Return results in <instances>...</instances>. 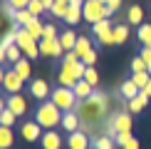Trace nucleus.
Segmentation results:
<instances>
[{
	"mask_svg": "<svg viewBox=\"0 0 151 149\" xmlns=\"http://www.w3.org/2000/svg\"><path fill=\"white\" fill-rule=\"evenodd\" d=\"M114 147H116V139H111V137H106V134L97 137V139L92 142V149H114Z\"/></svg>",
	"mask_w": 151,
	"mask_h": 149,
	"instance_id": "27",
	"label": "nucleus"
},
{
	"mask_svg": "<svg viewBox=\"0 0 151 149\" xmlns=\"http://www.w3.org/2000/svg\"><path fill=\"white\" fill-rule=\"evenodd\" d=\"M119 92H122V97H124V99H127V102H129V99H134V97L139 95L141 90H139V85H136L134 80H127V82L122 85V90H119Z\"/></svg>",
	"mask_w": 151,
	"mask_h": 149,
	"instance_id": "23",
	"label": "nucleus"
},
{
	"mask_svg": "<svg viewBox=\"0 0 151 149\" xmlns=\"http://www.w3.org/2000/svg\"><path fill=\"white\" fill-rule=\"evenodd\" d=\"M62 117H65V112H62L57 104L52 102V99L42 102L40 107L35 109V122L40 124L42 129H55V127H62Z\"/></svg>",
	"mask_w": 151,
	"mask_h": 149,
	"instance_id": "3",
	"label": "nucleus"
},
{
	"mask_svg": "<svg viewBox=\"0 0 151 149\" xmlns=\"http://www.w3.org/2000/svg\"><path fill=\"white\" fill-rule=\"evenodd\" d=\"M32 17H35V15H32L27 8H25V10H17V12H15V22H12V25H17V27H25V25L32 20Z\"/></svg>",
	"mask_w": 151,
	"mask_h": 149,
	"instance_id": "32",
	"label": "nucleus"
},
{
	"mask_svg": "<svg viewBox=\"0 0 151 149\" xmlns=\"http://www.w3.org/2000/svg\"><path fill=\"white\" fill-rule=\"evenodd\" d=\"M20 134H22V139H25V142H40L45 132H42V127H40V124H37V122L32 119V122H22Z\"/></svg>",
	"mask_w": 151,
	"mask_h": 149,
	"instance_id": "11",
	"label": "nucleus"
},
{
	"mask_svg": "<svg viewBox=\"0 0 151 149\" xmlns=\"http://www.w3.org/2000/svg\"><path fill=\"white\" fill-rule=\"evenodd\" d=\"M84 72H87V65L77 57V52H65L62 57V67H60V74H57V82L62 87H74L79 80H84Z\"/></svg>",
	"mask_w": 151,
	"mask_h": 149,
	"instance_id": "2",
	"label": "nucleus"
},
{
	"mask_svg": "<svg viewBox=\"0 0 151 149\" xmlns=\"http://www.w3.org/2000/svg\"><path fill=\"white\" fill-rule=\"evenodd\" d=\"M72 90H74V95H77V99H79V102H82V99H89V97L94 95V85H89L87 80H79V82L74 85Z\"/></svg>",
	"mask_w": 151,
	"mask_h": 149,
	"instance_id": "18",
	"label": "nucleus"
},
{
	"mask_svg": "<svg viewBox=\"0 0 151 149\" xmlns=\"http://www.w3.org/2000/svg\"><path fill=\"white\" fill-rule=\"evenodd\" d=\"M106 104H109V97L104 92H94L89 99H82L77 104L74 112L82 117V132H87L92 124H97V119H102L106 114Z\"/></svg>",
	"mask_w": 151,
	"mask_h": 149,
	"instance_id": "1",
	"label": "nucleus"
},
{
	"mask_svg": "<svg viewBox=\"0 0 151 149\" xmlns=\"http://www.w3.org/2000/svg\"><path fill=\"white\" fill-rule=\"evenodd\" d=\"M77 37L79 35H74V30H65V33L60 35V42H62V47H65V52H72V50H74Z\"/></svg>",
	"mask_w": 151,
	"mask_h": 149,
	"instance_id": "22",
	"label": "nucleus"
},
{
	"mask_svg": "<svg viewBox=\"0 0 151 149\" xmlns=\"http://www.w3.org/2000/svg\"><path fill=\"white\" fill-rule=\"evenodd\" d=\"M8 3H10L15 10H25V8L30 5V0H8Z\"/></svg>",
	"mask_w": 151,
	"mask_h": 149,
	"instance_id": "39",
	"label": "nucleus"
},
{
	"mask_svg": "<svg viewBox=\"0 0 151 149\" xmlns=\"http://www.w3.org/2000/svg\"><path fill=\"white\" fill-rule=\"evenodd\" d=\"M27 10H30V12H32V15H35V17H40V15H42V12H45V10H47V5H45V3H42V0H30V5H27Z\"/></svg>",
	"mask_w": 151,
	"mask_h": 149,
	"instance_id": "35",
	"label": "nucleus"
},
{
	"mask_svg": "<svg viewBox=\"0 0 151 149\" xmlns=\"http://www.w3.org/2000/svg\"><path fill=\"white\" fill-rule=\"evenodd\" d=\"M25 30H27L32 37H37V40H42V35H45V22L40 20V17H32L27 25H25Z\"/></svg>",
	"mask_w": 151,
	"mask_h": 149,
	"instance_id": "19",
	"label": "nucleus"
},
{
	"mask_svg": "<svg viewBox=\"0 0 151 149\" xmlns=\"http://www.w3.org/2000/svg\"><path fill=\"white\" fill-rule=\"evenodd\" d=\"M50 12H52L55 17H60V20H65L67 12H70V3H65V0H55L52 8H50Z\"/></svg>",
	"mask_w": 151,
	"mask_h": 149,
	"instance_id": "25",
	"label": "nucleus"
},
{
	"mask_svg": "<svg viewBox=\"0 0 151 149\" xmlns=\"http://www.w3.org/2000/svg\"><path fill=\"white\" fill-rule=\"evenodd\" d=\"M119 5H122V0H109V3H106V8L114 12V10H119Z\"/></svg>",
	"mask_w": 151,
	"mask_h": 149,
	"instance_id": "43",
	"label": "nucleus"
},
{
	"mask_svg": "<svg viewBox=\"0 0 151 149\" xmlns=\"http://www.w3.org/2000/svg\"><path fill=\"white\" fill-rule=\"evenodd\" d=\"M65 3H72V0H65Z\"/></svg>",
	"mask_w": 151,
	"mask_h": 149,
	"instance_id": "48",
	"label": "nucleus"
},
{
	"mask_svg": "<svg viewBox=\"0 0 151 149\" xmlns=\"http://www.w3.org/2000/svg\"><path fill=\"white\" fill-rule=\"evenodd\" d=\"M139 40H141V45L144 47H151V25L149 22H144V25H139Z\"/></svg>",
	"mask_w": 151,
	"mask_h": 149,
	"instance_id": "31",
	"label": "nucleus"
},
{
	"mask_svg": "<svg viewBox=\"0 0 151 149\" xmlns=\"http://www.w3.org/2000/svg\"><path fill=\"white\" fill-rule=\"evenodd\" d=\"M111 122H114L116 132H131V127H134V119H131V114H114L111 117Z\"/></svg>",
	"mask_w": 151,
	"mask_h": 149,
	"instance_id": "17",
	"label": "nucleus"
},
{
	"mask_svg": "<svg viewBox=\"0 0 151 149\" xmlns=\"http://www.w3.org/2000/svg\"><path fill=\"white\" fill-rule=\"evenodd\" d=\"M67 147L70 149H92V142H89V137H87V132H72L70 134V139H67Z\"/></svg>",
	"mask_w": 151,
	"mask_h": 149,
	"instance_id": "14",
	"label": "nucleus"
},
{
	"mask_svg": "<svg viewBox=\"0 0 151 149\" xmlns=\"http://www.w3.org/2000/svg\"><path fill=\"white\" fill-rule=\"evenodd\" d=\"M82 12H84V22H102L106 17L111 15V10L106 8L104 3H99V0H84V5H82Z\"/></svg>",
	"mask_w": 151,
	"mask_h": 149,
	"instance_id": "5",
	"label": "nucleus"
},
{
	"mask_svg": "<svg viewBox=\"0 0 151 149\" xmlns=\"http://www.w3.org/2000/svg\"><path fill=\"white\" fill-rule=\"evenodd\" d=\"M82 20H84V12H82V8H79V5H72V3H70V12H67L65 22H70V25H79Z\"/></svg>",
	"mask_w": 151,
	"mask_h": 149,
	"instance_id": "24",
	"label": "nucleus"
},
{
	"mask_svg": "<svg viewBox=\"0 0 151 149\" xmlns=\"http://www.w3.org/2000/svg\"><path fill=\"white\" fill-rule=\"evenodd\" d=\"M42 37H57V30H55V25H52V22H47V25H45V35H42Z\"/></svg>",
	"mask_w": 151,
	"mask_h": 149,
	"instance_id": "42",
	"label": "nucleus"
},
{
	"mask_svg": "<svg viewBox=\"0 0 151 149\" xmlns=\"http://www.w3.org/2000/svg\"><path fill=\"white\" fill-rule=\"evenodd\" d=\"M82 62H84L87 67H94V62H97V50H92V52H87L84 57H82Z\"/></svg>",
	"mask_w": 151,
	"mask_h": 149,
	"instance_id": "38",
	"label": "nucleus"
},
{
	"mask_svg": "<svg viewBox=\"0 0 151 149\" xmlns=\"http://www.w3.org/2000/svg\"><path fill=\"white\" fill-rule=\"evenodd\" d=\"M30 95L35 99H40V102H47L50 95H52V90H50V85L45 80H32V82H30Z\"/></svg>",
	"mask_w": 151,
	"mask_h": 149,
	"instance_id": "12",
	"label": "nucleus"
},
{
	"mask_svg": "<svg viewBox=\"0 0 151 149\" xmlns=\"http://www.w3.org/2000/svg\"><path fill=\"white\" fill-rule=\"evenodd\" d=\"M12 70L20 74L25 82H27V80H30V74H32V67H30V60H27V57H22L20 62H12Z\"/></svg>",
	"mask_w": 151,
	"mask_h": 149,
	"instance_id": "21",
	"label": "nucleus"
},
{
	"mask_svg": "<svg viewBox=\"0 0 151 149\" xmlns=\"http://www.w3.org/2000/svg\"><path fill=\"white\" fill-rule=\"evenodd\" d=\"M129 40V27L127 25H114V45H124V42Z\"/></svg>",
	"mask_w": 151,
	"mask_h": 149,
	"instance_id": "29",
	"label": "nucleus"
},
{
	"mask_svg": "<svg viewBox=\"0 0 151 149\" xmlns=\"http://www.w3.org/2000/svg\"><path fill=\"white\" fill-rule=\"evenodd\" d=\"M72 5H79V8H82V5H84V0H72Z\"/></svg>",
	"mask_w": 151,
	"mask_h": 149,
	"instance_id": "46",
	"label": "nucleus"
},
{
	"mask_svg": "<svg viewBox=\"0 0 151 149\" xmlns=\"http://www.w3.org/2000/svg\"><path fill=\"white\" fill-rule=\"evenodd\" d=\"M122 149H139V139H136V137H131V139H127L122 144Z\"/></svg>",
	"mask_w": 151,
	"mask_h": 149,
	"instance_id": "40",
	"label": "nucleus"
},
{
	"mask_svg": "<svg viewBox=\"0 0 151 149\" xmlns=\"http://www.w3.org/2000/svg\"><path fill=\"white\" fill-rule=\"evenodd\" d=\"M144 92H146V95L151 97V80H149V85H146V87H144Z\"/></svg>",
	"mask_w": 151,
	"mask_h": 149,
	"instance_id": "44",
	"label": "nucleus"
},
{
	"mask_svg": "<svg viewBox=\"0 0 151 149\" xmlns=\"http://www.w3.org/2000/svg\"><path fill=\"white\" fill-rule=\"evenodd\" d=\"M99 3H104V5H106V3H109V0H99Z\"/></svg>",
	"mask_w": 151,
	"mask_h": 149,
	"instance_id": "47",
	"label": "nucleus"
},
{
	"mask_svg": "<svg viewBox=\"0 0 151 149\" xmlns=\"http://www.w3.org/2000/svg\"><path fill=\"white\" fill-rule=\"evenodd\" d=\"M149 102H151V97H149L146 92L141 90V92H139V95H136L134 99H129V102H127V109H129V112H144V107H146Z\"/></svg>",
	"mask_w": 151,
	"mask_h": 149,
	"instance_id": "16",
	"label": "nucleus"
},
{
	"mask_svg": "<svg viewBox=\"0 0 151 149\" xmlns=\"http://www.w3.org/2000/svg\"><path fill=\"white\" fill-rule=\"evenodd\" d=\"M42 3H45V5H47V10H50V8H52V3H55V0H42Z\"/></svg>",
	"mask_w": 151,
	"mask_h": 149,
	"instance_id": "45",
	"label": "nucleus"
},
{
	"mask_svg": "<svg viewBox=\"0 0 151 149\" xmlns=\"http://www.w3.org/2000/svg\"><path fill=\"white\" fill-rule=\"evenodd\" d=\"M40 144H42V149H62L65 142H62V134L57 132V129H45Z\"/></svg>",
	"mask_w": 151,
	"mask_h": 149,
	"instance_id": "13",
	"label": "nucleus"
},
{
	"mask_svg": "<svg viewBox=\"0 0 151 149\" xmlns=\"http://www.w3.org/2000/svg\"><path fill=\"white\" fill-rule=\"evenodd\" d=\"M22 47L20 45H10L8 50H5V62H20L22 60Z\"/></svg>",
	"mask_w": 151,
	"mask_h": 149,
	"instance_id": "30",
	"label": "nucleus"
},
{
	"mask_svg": "<svg viewBox=\"0 0 151 149\" xmlns=\"http://www.w3.org/2000/svg\"><path fill=\"white\" fill-rule=\"evenodd\" d=\"M65 47H62L60 37H42L40 40V55L42 57H62Z\"/></svg>",
	"mask_w": 151,
	"mask_h": 149,
	"instance_id": "9",
	"label": "nucleus"
},
{
	"mask_svg": "<svg viewBox=\"0 0 151 149\" xmlns=\"http://www.w3.org/2000/svg\"><path fill=\"white\" fill-rule=\"evenodd\" d=\"M84 80H87L89 85H97V82H99V72L94 70V67H87V72H84Z\"/></svg>",
	"mask_w": 151,
	"mask_h": 149,
	"instance_id": "37",
	"label": "nucleus"
},
{
	"mask_svg": "<svg viewBox=\"0 0 151 149\" xmlns=\"http://www.w3.org/2000/svg\"><path fill=\"white\" fill-rule=\"evenodd\" d=\"M146 70H149V65L144 62L141 55H136V57L131 60V72H146Z\"/></svg>",
	"mask_w": 151,
	"mask_h": 149,
	"instance_id": "36",
	"label": "nucleus"
},
{
	"mask_svg": "<svg viewBox=\"0 0 151 149\" xmlns=\"http://www.w3.org/2000/svg\"><path fill=\"white\" fill-rule=\"evenodd\" d=\"M3 107H8L10 112H15L17 117H22L25 112H27V102H25V97L17 92V95H8L3 99Z\"/></svg>",
	"mask_w": 151,
	"mask_h": 149,
	"instance_id": "10",
	"label": "nucleus"
},
{
	"mask_svg": "<svg viewBox=\"0 0 151 149\" xmlns=\"http://www.w3.org/2000/svg\"><path fill=\"white\" fill-rule=\"evenodd\" d=\"M15 45L22 47V52H25L27 60H37V57H40V40L32 37L25 27H17V42H15Z\"/></svg>",
	"mask_w": 151,
	"mask_h": 149,
	"instance_id": "6",
	"label": "nucleus"
},
{
	"mask_svg": "<svg viewBox=\"0 0 151 149\" xmlns=\"http://www.w3.org/2000/svg\"><path fill=\"white\" fill-rule=\"evenodd\" d=\"M92 50H94V47H92V40H89L87 35H79V37H77V45H74V52H77V57L82 60L87 52H92Z\"/></svg>",
	"mask_w": 151,
	"mask_h": 149,
	"instance_id": "20",
	"label": "nucleus"
},
{
	"mask_svg": "<svg viewBox=\"0 0 151 149\" xmlns=\"http://www.w3.org/2000/svg\"><path fill=\"white\" fill-rule=\"evenodd\" d=\"M15 137H12V127H0V149H10Z\"/></svg>",
	"mask_w": 151,
	"mask_h": 149,
	"instance_id": "26",
	"label": "nucleus"
},
{
	"mask_svg": "<svg viewBox=\"0 0 151 149\" xmlns=\"http://www.w3.org/2000/svg\"><path fill=\"white\" fill-rule=\"evenodd\" d=\"M92 33H94V37H97L102 45H114V25L109 22V17L102 20V22H94Z\"/></svg>",
	"mask_w": 151,
	"mask_h": 149,
	"instance_id": "7",
	"label": "nucleus"
},
{
	"mask_svg": "<svg viewBox=\"0 0 151 149\" xmlns=\"http://www.w3.org/2000/svg\"><path fill=\"white\" fill-rule=\"evenodd\" d=\"M139 55L144 57V62L151 67V47H144V45H141V52H139Z\"/></svg>",
	"mask_w": 151,
	"mask_h": 149,
	"instance_id": "41",
	"label": "nucleus"
},
{
	"mask_svg": "<svg viewBox=\"0 0 151 149\" xmlns=\"http://www.w3.org/2000/svg\"><path fill=\"white\" fill-rule=\"evenodd\" d=\"M131 80H134V82L139 85V90H144V87L149 85L151 74H149V70H146V72H131Z\"/></svg>",
	"mask_w": 151,
	"mask_h": 149,
	"instance_id": "34",
	"label": "nucleus"
},
{
	"mask_svg": "<svg viewBox=\"0 0 151 149\" xmlns=\"http://www.w3.org/2000/svg\"><path fill=\"white\" fill-rule=\"evenodd\" d=\"M127 20L131 25H144V10L139 8V5H131L129 12H127Z\"/></svg>",
	"mask_w": 151,
	"mask_h": 149,
	"instance_id": "28",
	"label": "nucleus"
},
{
	"mask_svg": "<svg viewBox=\"0 0 151 149\" xmlns=\"http://www.w3.org/2000/svg\"><path fill=\"white\" fill-rule=\"evenodd\" d=\"M15 112H10L8 107H3V112H0V124H3V127H12V124H15Z\"/></svg>",
	"mask_w": 151,
	"mask_h": 149,
	"instance_id": "33",
	"label": "nucleus"
},
{
	"mask_svg": "<svg viewBox=\"0 0 151 149\" xmlns=\"http://www.w3.org/2000/svg\"><path fill=\"white\" fill-rule=\"evenodd\" d=\"M149 74H151V67H149Z\"/></svg>",
	"mask_w": 151,
	"mask_h": 149,
	"instance_id": "49",
	"label": "nucleus"
},
{
	"mask_svg": "<svg viewBox=\"0 0 151 149\" xmlns=\"http://www.w3.org/2000/svg\"><path fill=\"white\" fill-rule=\"evenodd\" d=\"M0 82H3V87H5V92H8V95H17V92L22 90L25 80H22L15 70H3V74H0Z\"/></svg>",
	"mask_w": 151,
	"mask_h": 149,
	"instance_id": "8",
	"label": "nucleus"
},
{
	"mask_svg": "<svg viewBox=\"0 0 151 149\" xmlns=\"http://www.w3.org/2000/svg\"><path fill=\"white\" fill-rule=\"evenodd\" d=\"M50 99H52V102L57 104L62 112H74V109H77V104H79V99H77V95H74V90H72V87H62V85L52 90Z\"/></svg>",
	"mask_w": 151,
	"mask_h": 149,
	"instance_id": "4",
	"label": "nucleus"
},
{
	"mask_svg": "<svg viewBox=\"0 0 151 149\" xmlns=\"http://www.w3.org/2000/svg\"><path fill=\"white\" fill-rule=\"evenodd\" d=\"M62 127H65V132H79L82 129V117L77 112H65V117H62Z\"/></svg>",
	"mask_w": 151,
	"mask_h": 149,
	"instance_id": "15",
	"label": "nucleus"
}]
</instances>
